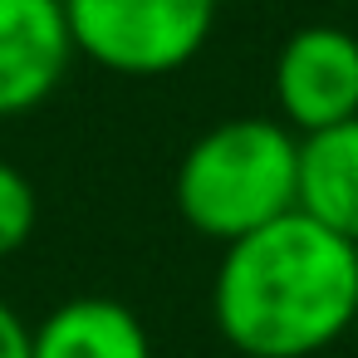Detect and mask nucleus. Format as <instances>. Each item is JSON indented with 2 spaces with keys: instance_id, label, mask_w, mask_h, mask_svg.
Wrapping results in <instances>:
<instances>
[{
  "instance_id": "nucleus-1",
  "label": "nucleus",
  "mask_w": 358,
  "mask_h": 358,
  "mask_svg": "<svg viewBox=\"0 0 358 358\" xmlns=\"http://www.w3.org/2000/svg\"><path fill=\"white\" fill-rule=\"evenodd\" d=\"M211 319L241 358H314L358 324V245L304 211L241 236L221 245Z\"/></svg>"
},
{
  "instance_id": "nucleus-2",
  "label": "nucleus",
  "mask_w": 358,
  "mask_h": 358,
  "mask_svg": "<svg viewBox=\"0 0 358 358\" xmlns=\"http://www.w3.org/2000/svg\"><path fill=\"white\" fill-rule=\"evenodd\" d=\"M299 143L294 128L265 113L211 123L177 162V216L196 236L231 245L299 211Z\"/></svg>"
},
{
  "instance_id": "nucleus-3",
  "label": "nucleus",
  "mask_w": 358,
  "mask_h": 358,
  "mask_svg": "<svg viewBox=\"0 0 358 358\" xmlns=\"http://www.w3.org/2000/svg\"><path fill=\"white\" fill-rule=\"evenodd\" d=\"M221 0H64L74 55L123 79H162L187 69L211 30Z\"/></svg>"
},
{
  "instance_id": "nucleus-4",
  "label": "nucleus",
  "mask_w": 358,
  "mask_h": 358,
  "mask_svg": "<svg viewBox=\"0 0 358 358\" xmlns=\"http://www.w3.org/2000/svg\"><path fill=\"white\" fill-rule=\"evenodd\" d=\"M280 123L299 138L358 118V35L343 25H299L270 69Z\"/></svg>"
},
{
  "instance_id": "nucleus-5",
  "label": "nucleus",
  "mask_w": 358,
  "mask_h": 358,
  "mask_svg": "<svg viewBox=\"0 0 358 358\" xmlns=\"http://www.w3.org/2000/svg\"><path fill=\"white\" fill-rule=\"evenodd\" d=\"M74 59L64 0H0V118L50 103Z\"/></svg>"
},
{
  "instance_id": "nucleus-6",
  "label": "nucleus",
  "mask_w": 358,
  "mask_h": 358,
  "mask_svg": "<svg viewBox=\"0 0 358 358\" xmlns=\"http://www.w3.org/2000/svg\"><path fill=\"white\" fill-rule=\"evenodd\" d=\"M30 358H152V338L123 299L74 294L30 329Z\"/></svg>"
},
{
  "instance_id": "nucleus-7",
  "label": "nucleus",
  "mask_w": 358,
  "mask_h": 358,
  "mask_svg": "<svg viewBox=\"0 0 358 358\" xmlns=\"http://www.w3.org/2000/svg\"><path fill=\"white\" fill-rule=\"evenodd\" d=\"M299 211L358 245V118L299 143Z\"/></svg>"
},
{
  "instance_id": "nucleus-8",
  "label": "nucleus",
  "mask_w": 358,
  "mask_h": 358,
  "mask_svg": "<svg viewBox=\"0 0 358 358\" xmlns=\"http://www.w3.org/2000/svg\"><path fill=\"white\" fill-rule=\"evenodd\" d=\"M35 226H40V192H35V182L15 162L0 157V260L15 255L20 245H30Z\"/></svg>"
},
{
  "instance_id": "nucleus-9",
  "label": "nucleus",
  "mask_w": 358,
  "mask_h": 358,
  "mask_svg": "<svg viewBox=\"0 0 358 358\" xmlns=\"http://www.w3.org/2000/svg\"><path fill=\"white\" fill-rule=\"evenodd\" d=\"M0 358H30V324L10 299H0Z\"/></svg>"
}]
</instances>
